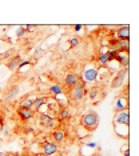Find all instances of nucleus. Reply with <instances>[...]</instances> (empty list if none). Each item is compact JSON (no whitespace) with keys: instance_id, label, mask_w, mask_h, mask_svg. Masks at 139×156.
<instances>
[{"instance_id":"obj_2","label":"nucleus","mask_w":139,"mask_h":156,"mask_svg":"<svg viewBox=\"0 0 139 156\" xmlns=\"http://www.w3.org/2000/svg\"><path fill=\"white\" fill-rule=\"evenodd\" d=\"M87 95V91H86V83L84 81H79L75 87L71 88L70 91V98L72 99L74 101H82Z\"/></svg>"},{"instance_id":"obj_29","label":"nucleus","mask_w":139,"mask_h":156,"mask_svg":"<svg viewBox=\"0 0 139 156\" xmlns=\"http://www.w3.org/2000/svg\"><path fill=\"white\" fill-rule=\"evenodd\" d=\"M83 28H84L83 24H75V26H74V30L76 31V32H80V31L83 30Z\"/></svg>"},{"instance_id":"obj_28","label":"nucleus","mask_w":139,"mask_h":156,"mask_svg":"<svg viewBox=\"0 0 139 156\" xmlns=\"http://www.w3.org/2000/svg\"><path fill=\"white\" fill-rule=\"evenodd\" d=\"M86 147H88V148H91V150H92V148L98 147V144H96L95 141H87V143H86Z\"/></svg>"},{"instance_id":"obj_22","label":"nucleus","mask_w":139,"mask_h":156,"mask_svg":"<svg viewBox=\"0 0 139 156\" xmlns=\"http://www.w3.org/2000/svg\"><path fill=\"white\" fill-rule=\"evenodd\" d=\"M99 94H101L99 88H91V90L88 91V98H90L91 100H96V99L99 98Z\"/></svg>"},{"instance_id":"obj_9","label":"nucleus","mask_w":139,"mask_h":156,"mask_svg":"<svg viewBox=\"0 0 139 156\" xmlns=\"http://www.w3.org/2000/svg\"><path fill=\"white\" fill-rule=\"evenodd\" d=\"M116 36H118V40L130 41V26H127V24L120 26L116 30Z\"/></svg>"},{"instance_id":"obj_1","label":"nucleus","mask_w":139,"mask_h":156,"mask_svg":"<svg viewBox=\"0 0 139 156\" xmlns=\"http://www.w3.org/2000/svg\"><path fill=\"white\" fill-rule=\"evenodd\" d=\"M80 124L83 128H86L87 131H94L98 128L99 126V116L95 111H90L87 113H84L82 116V120H80Z\"/></svg>"},{"instance_id":"obj_17","label":"nucleus","mask_w":139,"mask_h":156,"mask_svg":"<svg viewBox=\"0 0 139 156\" xmlns=\"http://www.w3.org/2000/svg\"><path fill=\"white\" fill-rule=\"evenodd\" d=\"M46 103H47V98H36L34 100L32 108H35V111H36V112H40L42 107H44Z\"/></svg>"},{"instance_id":"obj_7","label":"nucleus","mask_w":139,"mask_h":156,"mask_svg":"<svg viewBox=\"0 0 139 156\" xmlns=\"http://www.w3.org/2000/svg\"><path fill=\"white\" fill-rule=\"evenodd\" d=\"M42 151H43V155L44 156H53L59 152V145L53 141H44L42 147Z\"/></svg>"},{"instance_id":"obj_23","label":"nucleus","mask_w":139,"mask_h":156,"mask_svg":"<svg viewBox=\"0 0 139 156\" xmlns=\"http://www.w3.org/2000/svg\"><path fill=\"white\" fill-rule=\"evenodd\" d=\"M79 44H80V37L74 36V37H70V39H68V45H70V48H75V47H78Z\"/></svg>"},{"instance_id":"obj_12","label":"nucleus","mask_w":139,"mask_h":156,"mask_svg":"<svg viewBox=\"0 0 139 156\" xmlns=\"http://www.w3.org/2000/svg\"><path fill=\"white\" fill-rule=\"evenodd\" d=\"M79 83V76L78 75H75L74 72H70V73H67L66 75V77H64V84H66L67 87L70 88H72V87H75L76 84Z\"/></svg>"},{"instance_id":"obj_8","label":"nucleus","mask_w":139,"mask_h":156,"mask_svg":"<svg viewBox=\"0 0 139 156\" xmlns=\"http://www.w3.org/2000/svg\"><path fill=\"white\" fill-rule=\"evenodd\" d=\"M128 105H130V103H128V96H119V98L115 99V101H114V109H115V112L126 111V109H128Z\"/></svg>"},{"instance_id":"obj_27","label":"nucleus","mask_w":139,"mask_h":156,"mask_svg":"<svg viewBox=\"0 0 139 156\" xmlns=\"http://www.w3.org/2000/svg\"><path fill=\"white\" fill-rule=\"evenodd\" d=\"M2 56H3V59L8 62V60L11 59V56H12V51H5L4 54H2Z\"/></svg>"},{"instance_id":"obj_5","label":"nucleus","mask_w":139,"mask_h":156,"mask_svg":"<svg viewBox=\"0 0 139 156\" xmlns=\"http://www.w3.org/2000/svg\"><path fill=\"white\" fill-rule=\"evenodd\" d=\"M99 76V69L92 66H87L83 71V81L84 83H94Z\"/></svg>"},{"instance_id":"obj_6","label":"nucleus","mask_w":139,"mask_h":156,"mask_svg":"<svg viewBox=\"0 0 139 156\" xmlns=\"http://www.w3.org/2000/svg\"><path fill=\"white\" fill-rule=\"evenodd\" d=\"M114 124H118V126H130V111L126 109V111H120V112H115V116H114Z\"/></svg>"},{"instance_id":"obj_31","label":"nucleus","mask_w":139,"mask_h":156,"mask_svg":"<svg viewBox=\"0 0 139 156\" xmlns=\"http://www.w3.org/2000/svg\"><path fill=\"white\" fill-rule=\"evenodd\" d=\"M26 132H27V133H32V132H34V128H32L31 126H27V127H26Z\"/></svg>"},{"instance_id":"obj_30","label":"nucleus","mask_w":139,"mask_h":156,"mask_svg":"<svg viewBox=\"0 0 139 156\" xmlns=\"http://www.w3.org/2000/svg\"><path fill=\"white\" fill-rule=\"evenodd\" d=\"M3 129H4V118L0 116V133L3 132Z\"/></svg>"},{"instance_id":"obj_35","label":"nucleus","mask_w":139,"mask_h":156,"mask_svg":"<svg viewBox=\"0 0 139 156\" xmlns=\"http://www.w3.org/2000/svg\"><path fill=\"white\" fill-rule=\"evenodd\" d=\"M7 156H17V155H15V154H7Z\"/></svg>"},{"instance_id":"obj_20","label":"nucleus","mask_w":139,"mask_h":156,"mask_svg":"<svg viewBox=\"0 0 139 156\" xmlns=\"http://www.w3.org/2000/svg\"><path fill=\"white\" fill-rule=\"evenodd\" d=\"M98 64L101 67H106L108 64V59H107L106 52H101V55H99V58H98Z\"/></svg>"},{"instance_id":"obj_3","label":"nucleus","mask_w":139,"mask_h":156,"mask_svg":"<svg viewBox=\"0 0 139 156\" xmlns=\"http://www.w3.org/2000/svg\"><path fill=\"white\" fill-rule=\"evenodd\" d=\"M128 77V68H120L115 73L114 79L111 81V88L112 90H118V88H122L124 86V83L127 81Z\"/></svg>"},{"instance_id":"obj_18","label":"nucleus","mask_w":139,"mask_h":156,"mask_svg":"<svg viewBox=\"0 0 139 156\" xmlns=\"http://www.w3.org/2000/svg\"><path fill=\"white\" fill-rule=\"evenodd\" d=\"M56 116H58V119H56V120H59V122H64V120H67V119L70 118V111H68V108L59 109V112L56 113Z\"/></svg>"},{"instance_id":"obj_24","label":"nucleus","mask_w":139,"mask_h":156,"mask_svg":"<svg viewBox=\"0 0 139 156\" xmlns=\"http://www.w3.org/2000/svg\"><path fill=\"white\" fill-rule=\"evenodd\" d=\"M15 34H16V37H24L27 35L26 32V30H24V26H20V27H17L16 28V31H15Z\"/></svg>"},{"instance_id":"obj_25","label":"nucleus","mask_w":139,"mask_h":156,"mask_svg":"<svg viewBox=\"0 0 139 156\" xmlns=\"http://www.w3.org/2000/svg\"><path fill=\"white\" fill-rule=\"evenodd\" d=\"M30 64H31L30 60H21V63L19 64V67H17V71H21V69L24 68V67H28Z\"/></svg>"},{"instance_id":"obj_11","label":"nucleus","mask_w":139,"mask_h":156,"mask_svg":"<svg viewBox=\"0 0 139 156\" xmlns=\"http://www.w3.org/2000/svg\"><path fill=\"white\" fill-rule=\"evenodd\" d=\"M21 60H23V59H21V56H20L19 54H17V55H13L12 58H11L8 62L5 63V64H7V68H8L9 71H12V72H13V71H16L17 67H19V64L21 63Z\"/></svg>"},{"instance_id":"obj_19","label":"nucleus","mask_w":139,"mask_h":156,"mask_svg":"<svg viewBox=\"0 0 139 156\" xmlns=\"http://www.w3.org/2000/svg\"><path fill=\"white\" fill-rule=\"evenodd\" d=\"M32 104H34V99L26 98L24 100H21V103L19 104V108H21V109H32Z\"/></svg>"},{"instance_id":"obj_34","label":"nucleus","mask_w":139,"mask_h":156,"mask_svg":"<svg viewBox=\"0 0 139 156\" xmlns=\"http://www.w3.org/2000/svg\"><path fill=\"white\" fill-rule=\"evenodd\" d=\"M0 156H7L5 152H0Z\"/></svg>"},{"instance_id":"obj_21","label":"nucleus","mask_w":139,"mask_h":156,"mask_svg":"<svg viewBox=\"0 0 139 156\" xmlns=\"http://www.w3.org/2000/svg\"><path fill=\"white\" fill-rule=\"evenodd\" d=\"M119 52L116 51V49H108V51L106 52V55H107V59H108V63L110 62H114V60L116 59V56Z\"/></svg>"},{"instance_id":"obj_15","label":"nucleus","mask_w":139,"mask_h":156,"mask_svg":"<svg viewBox=\"0 0 139 156\" xmlns=\"http://www.w3.org/2000/svg\"><path fill=\"white\" fill-rule=\"evenodd\" d=\"M49 94H51V96L53 99H56V98L62 96V95L64 94V90L60 84H52V86L49 87Z\"/></svg>"},{"instance_id":"obj_13","label":"nucleus","mask_w":139,"mask_h":156,"mask_svg":"<svg viewBox=\"0 0 139 156\" xmlns=\"http://www.w3.org/2000/svg\"><path fill=\"white\" fill-rule=\"evenodd\" d=\"M17 116L23 120V122H30V120L34 118L35 115V111L34 109H21V108H17Z\"/></svg>"},{"instance_id":"obj_14","label":"nucleus","mask_w":139,"mask_h":156,"mask_svg":"<svg viewBox=\"0 0 139 156\" xmlns=\"http://www.w3.org/2000/svg\"><path fill=\"white\" fill-rule=\"evenodd\" d=\"M52 140H53V143H56V144H62L64 140H66V132H64L63 129H60V128H56V129H53V132H52Z\"/></svg>"},{"instance_id":"obj_16","label":"nucleus","mask_w":139,"mask_h":156,"mask_svg":"<svg viewBox=\"0 0 139 156\" xmlns=\"http://www.w3.org/2000/svg\"><path fill=\"white\" fill-rule=\"evenodd\" d=\"M116 62L120 64L122 68H128V63H130V58H128V54H118L116 56Z\"/></svg>"},{"instance_id":"obj_26","label":"nucleus","mask_w":139,"mask_h":156,"mask_svg":"<svg viewBox=\"0 0 139 156\" xmlns=\"http://www.w3.org/2000/svg\"><path fill=\"white\" fill-rule=\"evenodd\" d=\"M24 30H26V32H34L35 30H36V26H34V24H27V26H24Z\"/></svg>"},{"instance_id":"obj_32","label":"nucleus","mask_w":139,"mask_h":156,"mask_svg":"<svg viewBox=\"0 0 139 156\" xmlns=\"http://www.w3.org/2000/svg\"><path fill=\"white\" fill-rule=\"evenodd\" d=\"M3 132H4L5 136H8V135H9V131L8 129H3Z\"/></svg>"},{"instance_id":"obj_4","label":"nucleus","mask_w":139,"mask_h":156,"mask_svg":"<svg viewBox=\"0 0 139 156\" xmlns=\"http://www.w3.org/2000/svg\"><path fill=\"white\" fill-rule=\"evenodd\" d=\"M56 120L53 116L51 115V113H40V116H39V123H40V126L43 127V128L46 129H52L55 128L56 126Z\"/></svg>"},{"instance_id":"obj_36","label":"nucleus","mask_w":139,"mask_h":156,"mask_svg":"<svg viewBox=\"0 0 139 156\" xmlns=\"http://www.w3.org/2000/svg\"><path fill=\"white\" fill-rule=\"evenodd\" d=\"M0 56H2V54H0Z\"/></svg>"},{"instance_id":"obj_33","label":"nucleus","mask_w":139,"mask_h":156,"mask_svg":"<svg viewBox=\"0 0 139 156\" xmlns=\"http://www.w3.org/2000/svg\"><path fill=\"white\" fill-rule=\"evenodd\" d=\"M124 156H130V151H128V150L124 151Z\"/></svg>"},{"instance_id":"obj_10","label":"nucleus","mask_w":139,"mask_h":156,"mask_svg":"<svg viewBox=\"0 0 139 156\" xmlns=\"http://www.w3.org/2000/svg\"><path fill=\"white\" fill-rule=\"evenodd\" d=\"M19 92H20V87L17 86V84L12 86L8 91H7V94H5V96H4V101L5 103H11L12 100H15L16 96L19 95Z\"/></svg>"}]
</instances>
